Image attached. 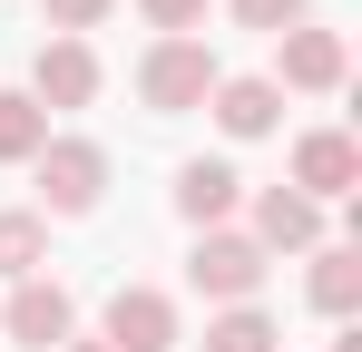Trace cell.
Here are the masks:
<instances>
[{
  "label": "cell",
  "instance_id": "1",
  "mask_svg": "<svg viewBox=\"0 0 362 352\" xmlns=\"http://www.w3.org/2000/svg\"><path fill=\"white\" fill-rule=\"evenodd\" d=\"M216 78H226V69H216V49H206V40H157V49L137 59V98H147L157 117L206 108V98H216Z\"/></svg>",
  "mask_w": 362,
  "mask_h": 352
},
{
  "label": "cell",
  "instance_id": "2",
  "mask_svg": "<svg viewBox=\"0 0 362 352\" xmlns=\"http://www.w3.org/2000/svg\"><path fill=\"white\" fill-rule=\"evenodd\" d=\"M30 167H40V206H49V216H88V206L108 196V147H98V137H49Z\"/></svg>",
  "mask_w": 362,
  "mask_h": 352
},
{
  "label": "cell",
  "instance_id": "3",
  "mask_svg": "<svg viewBox=\"0 0 362 352\" xmlns=\"http://www.w3.org/2000/svg\"><path fill=\"white\" fill-rule=\"evenodd\" d=\"M186 284L216 293V303H255V284H264V245L235 235V225H206L196 254H186Z\"/></svg>",
  "mask_w": 362,
  "mask_h": 352
},
{
  "label": "cell",
  "instance_id": "4",
  "mask_svg": "<svg viewBox=\"0 0 362 352\" xmlns=\"http://www.w3.org/2000/svg\"><path fill=\"white\" fill-rule=\"evenodd\" d=\"M69 323H78V303H69V284H49V274H30V284L0 303V333H10V343H30V352H59Z\"/></svg>",
  "mask_w": 362,
  "mask_h": 352
},
{
  "label": "cell",
  "instance_id": "5",
  "mask_svg": "<svg viewBox=\"0 0 362 352\" xmlns=\"http://www.w3.org/2000/svg\"><path fill=\"white\" fill-rule=\"evenodd\" d=\"M108 352H177V303L157 284H118L108 293Z\"/></svg>",
  "mask_w": 362,
  "mask_h": 352
},
{
  "label": "cell",
  "instance_id": "6",
  "mask_svg": "<svg viewBox=\"0 0 362 352\" xmlns=\"http://www.w3.org/2000/svg\"><path fill=\"white\" fill-rule=\"evenodd\" d=\"M30 98H40V108H88V98H98V49H88V40H40Z\"/></svg>",
  "mask_w": 362,
  "mask_h": 352
},
{
  "label": "cell",
  "instance_id": "7",
  "mask_svg": "<svg viewBox=\"0 0 362 352\" xmlns=\"http://www.w3.org/2000/svg\"><path fill=\"white\" fill-rule=\"evenodd\" d=\"M362 186V147L343 137V127H313V137H294V196H353Z\"/></svg>",
  "mask_w": 362,
  "mask_h": 352
},
{
  "label": "cell",
  "instance_id": "8",
  "mask_svg": "<svg viewBox=\"0 0 362 352\" xmlns=\"http://www.w3.org/2000/svg\"><path fill=\"white\" fill-rule=\"evenodd\" d=\"M343 30H284L274 40V88H343Z\"/></svg>",
  "mask_w": 362,
  "mask_h": 352
},
{
  "label": "cell",
  "instance_id": "9",
  "mask_svg": "<svg viewBox=\"0 0 362 352\" xmlns=\"http://www.w3.org/2000/svg\"><path fill=\"white\" fill-rule=\"evenodd\" d=\"M255 245H264V254H303V245H323V206L294 196V186H264V196H255Z\"/></svg>",
  "mask_w": 362,
  "mask_h": 352
},
{
  "label": "cell",
  "instance_id": "10",
  "mask_svg": "<svg viewBox=\"0 0 362 352\" xmlns=\"http://www.w3.org/2000/svg\"><path fill=\"white\" fill-rule=\"evenodd\" d=\"M235 196H245V176L226 167V157H186V167H177V216H186L196 235L226 225V216H235Z\"/></svg>",
  "mask_w": 362,
  "mask_h": 352
},
{
  "label": "cell",
  "instance_id": "11",
  "mask_svg": "<svg viewBox=\"0 0 362 352\" xmlns=\"http://www.w3.org/2000/svg\"><path fill=\"white\" fill-rule=\"evenodd\" d=\"M206 108H216V127H226V137H274L284 88H274V78H216V98H206Z\"/></svg>",
  "mask_w": 362,
  "mask_h": 352
},
{
  "label": "cell",
  "instance_id": "12",
  "mask_svg": "<svg viewBox=\"0 0 362 352\" xmlns=\"http://www.w3.org/2000/svg\"><path fill=\"white\" fill-rule=\"evenodd\" d=\"M40 147H49V108L30 88H0V167H30Z\"/></svg>",
  "mask_w": 362,
  "mask_h": 352
},
{
  "label": "cell",
  "instance_id": "13",
  "mask_svg": "<svg viewBox=\"0 0 362 352\" xmlns=\"http://www.w3.org/2000/svg\"><path fill=\"white\" fill-rule=\"evenodd\" d=\"M40 264H49V216L10 206V216H0V274H10V284H30Z\"/></svg>",
  "mask_w": 362,
  "mask_h": 352
},
{
  "label": "cell",
  "instance_id": "14",
  "mask_svg": "<svg viewBox=\"0 0 362 352\" xmlns=\"http://www.w3.org/2000/svg\"><path fill=\"white\" fill-rule=\"evenodd\" d=\"M313 303H323L333 323L362 303V254H353V245H323V254H313Z\"/></svg>",
  "mask_w": 362,
  "mask_h": 352
},
{
  "label": "cell",
  "instance_id": "15",
  "mask_svg": "<svg viewBox=\"0 0 362 352\" xmlns=\"http://www.w3.org/2000/svg\"><path fill=\"white\" fill-rule=\"evenodd\" d=\"M206 352H284V333H274V313H255V303H226V313L206 323Z\"/></svg>",
  "mask_w": 362,
  "mask_h": 352
},
{
  "label": "cell",
  "instance_id": "16",
  "mask_svg": "<svg viewBox=\"0 0 362 352\" xmlns=\"http://www.w3.org/2000/svg\"><path fill=\"white\" fill-rule=\"evenodd\" d=\"M303 10H313V0H235V20H245V30H264V40L303 30Z\"/></svg>",
  "mask_w": 362,
  "mask_h": 352
},
{
  "label": "cell",
  "instance_id": "17",
  "mask_svg": "<svg viewBox=\"0 0 362 352\" xmlns=\"http://www.w3.org/2000/svg\"><path fill=\"white\" fill-rule=\"evenodd\" d=\"M40 10H49V30H59V40H78V30H98L118 0H40Z\"/></svg>",
  "mask_w": 362,
  "mask_h": 352
},
{
  "label": "cell",
  "instance_id": "18",
  "mask_svg": "<svg viewBox=\"0 0 362 352\" xmlns=\"http://www.w3.org/2000/svg\"><path fill=\"white\" fill-rule=\"evenodd\" d=\"M137 10H147L167 40H196V20H206V0H137Z\"/></svg>",
  "mask_w": 362,
  "mask_h": 352
},
{
  "label": "cell",
  "instance_id": "19",
  "mask_svg": "<svg viewBox=\"0 0 362 352\" xmlns=\"http://www.w3.org/2000/svg\"><path fill=\"white\" fill-rule=\"evenodd\" d=\"M59 352H108V343H59Z\"/></svg>",
  "mask_w": 362,
  "mask_h": 352
}]
</instances>
